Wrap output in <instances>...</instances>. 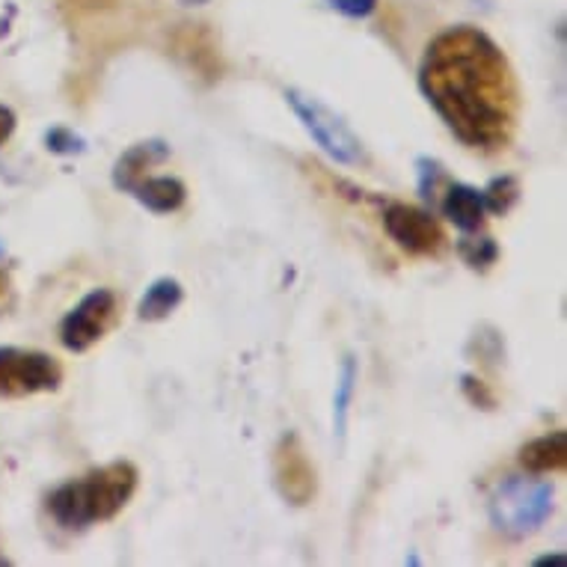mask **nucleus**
I'll return each mask as SVG.
<instances>
[{
	"instance_id": "3",
	"label": "nucleus",
	"mask_w": 567,
	"mask_h": 567,
	"mask_svg": "<svg viewBox=\"0 0 567 567\" xmlns=\"http://www.w3.org/2000/svg\"><path fill=\"white\" fill-rule=\"evenodd\" d=\"M553 484L540 478H505L491 496V523L508 538H526L553 514Z\"/></svg>"
},
{
	"instance_id": "5",
	"label": "nucleus",
	"mask_w": 567,
	"mask_h": 567,
	"mask_svg": "<svg viewBox=\"0 0 567 567\" xmlns=\"http://www.w3.org/2000/svg\"><path fill=\"white\" fill-rule=\"evenodd\" d=\"M63 383V365L37 348H0V399H28L54 392Z\"/></svg>"
},
{
	"instance_id": "15",
	"label": "nucleus",
	"mask_w": 567,
	"mask_h": 567,
	"mask_svg": "<svg viewBox=\"0 0 567 567\" xmlns=\"http://www.w3.org/2000/svg\"><path fill=\"white\" fill-rule=\"evenodd\" d=\"M484 196V208L491 212V215H508L517 199H520V182L514 176H499L493 178L491 185L482 190Z\"/></svg>"
},
{
	"instance_id": "21",
	"label": "nucleus",
	"mask_w": 567,
	"mask_h": 567,
	"mask_svg": "<svg viewBox=\"0 0 567 567\" xmlns=\"http://www.w3.org/2000/svg\"><path fill=\"white\" fill-rule=\"evenodd\" d=\"M10 303H12V279L7 270L0 268V312H3V309H10Z\"/></svg>"
},
{
	"instance_id": "6",
	"label": "nucleus",
	"mask_w": 567,
	"mask_h": 567,
	"mask_svg": "<svg viewBox=\"0 0 567 567\" xmlns=\"http://www.w3.org/2000/svg\"><path fill=\"white\" fill-rule=\"evenodd\" d=\"M116 316H120V300H116V295L111 289L90 291L63 318V324H60V342H63L65 351H90L95 342H102L104 336L111 333V327L116 324Z\"/></svg>"
},
{
	"instance_id": "16",
	"label": "nucleus",
	"mask_w": 567,
	"mask_h": 567,
	"mask_svg": "<svg viewBox=\"0 0 567 567\" xmlns=\"http://www.w3.org/2000/svg\"><path fill=\"white\" fill-rule=\"evenodd\" d=\"M457 250H461L466 265L475 270H487L493 261L499 259V247H496V241L487 238V235H484V238H461Z\"/></svg>"
},
{
	"instance_id": "9",
	"label": "nucleus",
	"mask_w": 567,
	"mask_h": 567,
	"mask_svg": "<svg viewBox=\"0 0 567 567\" xmlns=\"http://www.w3.org/2000/svg\"><path fill=\"white\" fill-rule=\"evenodd\" d=\"M440 212H443V217H449V224H455L464 235L482 233L484 220H487L482 190L473 185H464V182H455V185L446 187Z\"/></svg>"
},
{
	"instance_id": "17",
	"label": "nucleus",
	"mask_w": 567,
	"mask_h": 567,
	"mask_svg": "<svg viewBox=\"0 0 567 567\" xmlns=\"http://www.w3.org/2000/svg\"><path fill=\"white\" fill-rule=\"evenodd\" d=\"M45 143H48V150L60 152V155H75V152H84V140L69 128H51L48 131Z\"/></svg>"
},
{
	"instance_id": "10",
	"label": "nucleus",
	"mask_w": 567,
	"mask_h": 567,
	"mask_svg": "<svg viewBox=\"0 0 567 567\" xmlns=\"http://www.w3.org/2000/svg\"><path fill=\"white\" fill-rule=\"evenodd\" d=\"M520 466L532 475L544 473H561L567 466V434L565 431H553L544 437L529 440L517 455Z\"/></svg>"
},
{
	"instance_id": "19",
	"label": "nucleus",
	"mask_w": 567,
	"mask_h": 567,
	"mask_svg": "<svg viewBox=\"0 0 567 567\" xmlns=\"http://www.w3.org/2000/svg\"><path fill=\"white\" fill-rule=\"evenodd\" d=\"M419 176H422V182H419V190H422V196H425V199H431V196H434V190H437V182H440V176H443V169H440L434 161L422 158L419 161Z\"/></svg>"
},
{
	"instance_id": "13",
	"label": "nucleus",
	"mask_w": 567,
	"mask_h": 567,
	"mask_svg": "<svg viewBox=\"0 0 567 567\" xmlns=\"http://www.w3.org/2000/svg\"><path fill=\"white\" fill-rule=\"evenodd\" d=\"M182 298H185L182 282L173 277H161L146 289V295L140 300L137 316L143 318V321H164V318H169L176 312Z\"/></svg>"
},
{
	"instance_id": "11",
	"label": "nucleus",
	"mask_w": 567,
	"mask_h": 567,
	"mask_svg": "<svg viewBox=\"0 0 567 567\" xmlns=\"http://www.w3.org/2000/svg\"><path fill=\"white\" fill-rule=\"evenodd\" d=\"M128 194L155 215H169V212H178L185 205L187 187L185 182L173 176H143Z\"/></svg>"
},
{
	"instance_id": "4",
	"label": "nucleus",
	"mask_w": 567,
	"mask_h": 567,
	"mask_svg": "<svg viewBox=\"0 0 567 567\" xmlns=\"http://www.w3.org/2000/svg\"><path fill=\"white\" fill-rule=\"evenodd\" d=\"M286 102L291 104V111L298 113V120L303 122L309 137L316 140L330 158L339 161V164H363V143L348 128V122L339 113H333L327 104L318 102L316 95L300 93V90H289Z\"/></svg>"
},
{
	"instance_id": "7",
	"label": "nucleus",
	"mask_w": 567,
	"mask_h": 567,
	"mask_svg": "<svg viewBox=\"0 0 567 567\" xmlns=\"http://www.w3.org/2000/svg\"><path fill=\"white\" fill-rule=\"evenodd\" d=\"M274 484H277L279 496L286 503L309 505L318 493V473L316 464L309 461L307 449L300 443L298 434H282L274 449Z\"/></svg>"
},
{
	"instance_id": "8",
	"label": "nucleus",
	"mask_w": 567,
	"mask_h": 567,
	"mask_svg": "<svg viewBox=\"0 0 567 567\" xmlns=\"http://www.w3.org/2000/svg\"><path fill=\"white\" fill-rule=\"evenodd\" d=\"M383 229L401 250L413 256H437L446 247V233L437 224V217L422 212L416 205L390 203L383 208Z\"/></svg>"
},
{
	"instance_id": "1",
	"label": "nucleus",
	"mask_w": 567,
	"mask_h": 567,
	"mask_svg": "<svg viewBox=\"0 0 567 567\" xmlns=\"http://www.w3.org/2000/svg\"><path fill=\"white\" fill-rule=\"evenodd\" d=\"M419 90L464 146L505 150L520 116V86L503 48L484 30H443L419 65Z\"/></svg>"
},
{
	"instance_id": "14",
	"label": "nucleus",
	"mask_w": 567,
	"mask_h": 567,
	"mask_svg": "<svg viewBox=\"0 0 567 567\" xmlns=\"http://www.w3.org/2000/svg\"><path fill=\"white\" fill-rule=\"evenodd\" d=\"M353 386H357V360L353 357H344L342 374H339V383H336V399H333V429L336 437H344V429H348V410H351Z\"/></svg>"
},
{
	"instance_id": "20",
	"label": "nucleus",
	"mask_w": 567,
	"mask_h": 567,
	"mask_svg": "<svg viewBox=\"0 0 567 567\" xmlns=\"http://www.w3.org/2000/svg\"><path fill=\"white\" fill-rule=\"evenodd\" d=\"M12 131H16V113L7 104H0V146L12 137Z\"/></svg>"
},
{
	"instance_id": "18",
	"label": "nucleus",
	"mask_w": 567,
	"mask_h": 567,
	"mask_svg": "<svg viewBox=\"0 0 567 567\" xmlns=\"http://www.w3.org/2000/svg\"><path fill=\"white\" fill-rule=\"evenodd\" d=\"M327 3L348 19H369L378 10V0H327Z\"/></svg>"
},
{
	"instance_id": "12",
	"label": "nucleus",
	"mask_w": 567,
	"mask_h": 567,
	"mask_svg": "<svg viewBox=\"0 0 567 567\" xmlns=\"http://www.w3.org/2000/svg\"><path fill=\"white\" fill-rule=\"evenodd\" d=\"M167 143H161V140H150V143L131 146V150L116 161V167H113V185L128 194L131 187L146 176V169H150L152 164H158V161L167 158Z\"/></svg>"
},
{
	"instance_id": "22",
	"label": "nucleus",
	"mask_w": 567,
	"mask_h": 567,
	"mask_svg": "<svg viewBox=\"0 0 567 567\" xmlns=\"http://www.w3.org/2000/svg\"><path fill=\"white\" fill-rule=\"evenodd\" d=\"M535 565H565V556H540Z\"/></svg>"
},
{
	"instance_id": "2",
	"label": "nucleus",
	"mask_w": 567,
	"mask_h": 567,
	"mask_svg": "<svg viewBox=\"0 0 567 567\" xmlns=\"http://www.w3.org/2000/svg\"><path fill=\"white\" fill-rule=\"evenodd\" d=\"M137 482V466L128 464V461H113L107 466L90 470L81 478L60 484L48 496V514L54 517L56 526L72 532L113 520L131 503Z\"/></svg>"
}]
</instances>
